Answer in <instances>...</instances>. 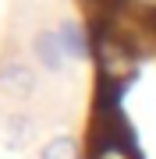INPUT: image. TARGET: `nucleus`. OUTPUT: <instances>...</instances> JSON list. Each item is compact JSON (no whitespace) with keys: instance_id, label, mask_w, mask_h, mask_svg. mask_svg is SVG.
<instances>
[{"instance_id":"nucleus-1","label":"nucleus","mask_w":156,"mask_h":159,"mask_svg":"<svg viewBox=\"0 0 156 159\" xmlns=\"http://www.w3.org/2000/svg\"><path fill=\"white\" fill-rule=\"evenodd\" d=\"M0 89L14 99H29L35 92V71L25 67L21 60H7L0 64Z\"/></svg>"},{"instance_id":"nucleus-2","label":"nucleus","mask_w":156,"mask_h":159,"mask_svg":"<svg viewBox=\"0 0 156 159\" xmlns=\"http://www.w3.org/2000/svg\"><path fill=\"white\" fill-rule=\"evenodd\" d=\"M32 50H35V60H39L46 71H60V67H64V60H68L60 35H57V32H50V29H43L39 35H35Z\"/></svg>"},{"instance_id":"nucleus-3","label":"nucleus","mask_w":156,"mask_h":159,"mask_svg":"<svg viewBox=\"0 0 156 159\" xmlns=\"http://www.w3.org/2000/svg\"><path fill=\"white\" fill-rule=\"evenodd\" d=\"M57 35H60V43H64V53H68V57L82 60V57H89V53H92V35H89L85 29H82L78 21H64L60 29H57Z\"/></svg>"},{"instance_id":"nucleus-4","label":"nucleus","mask_w":156,"mask_h":159,"mask_svg":"<svg viewBox=\"0 0 156 159\" xmlns=\"http://www.w3.org/2000/svg\"><path fill=\"white\" fill-rule=\"evenodd\" d=\"M29 138H32V120L25 113L4 117V142H7V148H25Z\"/></svg>"},{"instance_id":"nucleus-5","label":"nucleus","mask_w":156,"mask_h":159,"mask_svg":"<svg viewBox=\"0 0 156 159\" xmlns=\"http://www.w3.org/2000/svg\"><path fill=\"white\" fill-rule=\"evenodd\" d=\"M39 159H82V145L68 134H57L39 148Z\"/></svg>"}]
</instances>
